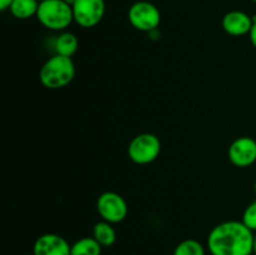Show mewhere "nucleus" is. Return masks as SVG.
<instances>
[{"mask_svg": "<svg viewBox=\"0 0 256 255\" xmlns=\"http://www.w3.org/2000/svg\"><path fill=\"white\" fill-rule=\"evenodd\" d=\"M254 190H255V194H256V180H255V184H254Z\"/></svg>", "mask_w": 256, "mask_h": 255, "instance_id": "20", "label": "nucleus"}, {"mask_svg": "<svg viewBox=\"0 0 256 255\" xmlns=\"http://www.w3.org/2000/svg\"><path fill=\"white\" fill-rule=\"evenodd\" d=\"M92 238L102 245V248H109L116 242V232L112 228V222L105 220L96 222L92 229Z\"/></svg>", "mask_w": 256, "mask_h": 255, "instance_id": "12", "label": "nucleus"}, {"mask_svg": "<svg viewBox=\"0 0 256 255\" xmlns=\"http://www.w3.org/2000/svg\"><path fill=\"white\" fill-rule=\"evenodd\" d=\"M242 222L249 228L252 232H256V200L255 202H250L246 206V209L244 210V214H242Z\"/></svg>", "mask_w": 256, "mask_h": 255, "instance_id": "16", "label": "nucleus"}, {"mask_svg": "<svg viewBox=\"0 0 256 255\" xmlns=\"http://www.w3.org/2000/svg\"><path fill=\"white\" fill-rule=\"evenodd\" d=\"M12 2V0H0V10H2V12H4V10L9 9V6Z\"/></svg>", "mask_w": 256, "mask_h": 255, "instance_id": "18", "label": "nucleus"}, {"mask_svg": "<svg viewBox=\"0 0 256 255\" xmlns=\"http://www.w3.org/2000/svg\"><path fill=\"white\" fill-rule=\"evenodd\" d=\"M128 19L136 30L150 32L159 26L162 15L159 9L152 2L146 0H138L129 8Z\"/></svg>", "mask_w": 256, "mask_h": 255, "instance_id": "5", "label": "nucleus"}, {"mask_svg": "<svg viewBox=\"0 0 256 255\" xmlns=\"http://www.w3.org/2000/svg\"><path fill=\"white\" fill-rule=\"evenodd\" d=\"M162 152V142L159 138L150 132H142L132 138L128 146V156L132 162L146 165L156 160Z\"/></svg>", "mask_w": 256, "mask_h": 255, "instance_id": "4", "label": "nucleus"}, {"mask_svg": "<svg viewBox=\"0 0 256 255\" xmlns=\"http://www.w3.org/2000/svg\"><path fill=\"white\" fill-rule=\"evenodd\" d=\"M38 2H44V0H38Z\"/></svg>", "mask_w": 256, "mask_h": 255, "instance_id": "22", "label": "nucleus"}, {"mask_svg": "<svg viewBox=\"0 0 256 255\" xmlns=\"http://www.w3.org/2000/svg\"><path fill=\"white\" fill-rule=\"evenodd\" d=\"M102 246L94 238L85 236L72 244L70 255H102Z\"/></svg>", "mask_w": 256, "mask_h": 255, "instance_id": "14", "label": "nucleus"}, {"mask_svg": "<svg viewBox=\"0 0 256 255\" xmlns=\"http://www.w3.org/2000/svg\"><path fill=\"white\" fill-rule=\"evenodd\" d=\"M72 8L74 22L85 29L99 24L105 15V0H75Z\"/></svg>", "mask_w": 256, "mask_h": 255, "instance_id": "6", "label": "nucleus"}, {"mask_svg": "<svg viewBox=\"0 0 256 255\" xmlns=\"http://www.w3.org/2000/svg\"><path fill=\"white\" fill-rule=\"evenodd\" d=\"M228 156L235 166H250L256 162V140L250 136L238 138L230 144Z\"/></svg>", "mask_w": 256, "mask_h": 255, "instance_id": "8", "label": "nucleus"}, {"mask_svg": "<svg viewBox=\"0 0 256 255\" xmlns=\"http://www.w3.org/2000/svg\"><path fill=\"white\" fill-rule=\"evenodd\" d=\"M70 252L72 245L68 242V240L62 235L52 232L40 235L32 246L34 255H70Z\"/></svg>", "mask_w": 256, "mask_h": 255, "instance_id": "9", "label": "nucleus"}, {"mask_svg": "<svg viewBox=\"0 0 256 255\" xmlns=\"http://www.w3.org/2000/svg\"><path fill=\"white\" fill-rule=\"evenodd\" d=\"M252 20H254V24H252V30H250L249 36H250V42H252V46L256 49V16L252 18Z\"/></svg>", "mask_w": 256, "mask_h": 255, "instance_id": "17", "label": "nucleus"}, {"mask_svg": "<svg viewBox=\"0 0 256 255\" xmlns=\"http://www.w3.org/2000/svg\"><path fill=\"white\" fill-rule=\"evenodd\" d=\"M252 24H254L252 18L240 10H232V12H226L222 22V29L232 36H242V35L249 34Z\"/></svg>", "mask_w": 256, "mask_h": 255, "instance_id": "10", "label": "nucleus"}, {"mask_svg": "<svg viewBox=\"0 0 256 255\" xmlns=\"http://www.w3.org/2000/svg\"><path fill=\"white\" fill-rule=\"evenodd\" d=\"M36 19L46 29L62 32L74 22L72 8L65 0H44L39 4Z\"/></svg>", "mask_w": 256, "mask_h": 255, "instance_id": "3", "label": "nucleus"}, {"mask_svg": "<svg viewBox=\"0 0 256 255\" xmlns=\"http://www.w3.org/2000/svg\"><path fill=\"white\" fill-rule=\"evenodd\" d=\"M75 76V65L72 58L55 54L49 58L39 72L40 82L52 90L62 89L72 82Z\"/></svg>", "mask_w": 256, "mask_h": 255, "instance_id": "2", "label": "nucleus"}, {"mask_svg": "<svg viewBox=\"0 0 256 255\" xmlns=\"http://www.w3.org/2000/svg\"><path fill=\"white\" fill-rule=\"evenodd\" d=\"M22 255H34V254H22Z\"/></svg>", "mask_w": 256, "mask_h": 255, "instance_id": "21", "label": "nucleus"}, {"mask_svg": "<svg viewBox=\"0 0 256 255\" xmlns=\"http://www.w3.org/2000/svg\"><path fill=\"white\" fill-rule=\"evenodd\" d=\"M79 48V40L72 32H64L55 40V52L62 56L72 58Z\"/></svg>", "mask_w": 256, "mask_h": 255, "instance_id": "13", "label": "nucleus"}, {"mask_svg": "<svg viewBox=\"0 0 256 255\" xmlns=\"http://www.w3.org/2000/svg\"><path fill=\"white\" fill-rule=\"evenodd\" d=\"M172 255H206V250L199 240L185 239L175 246Z\"/></svg>", "mask_w": 256, "mask_h": 255, "instance_id": "15", "label": "nucleus"}, {"mask_svg": "<svg viewBox=\"0 0 256 255\" xmlns=\"http://www.w3.org/2000/svg\"><path fill=\"white\" fill-rule=\"evenodd\" d=\"M252 255H256V232H254V242H252Z\"/></svg>", "mask_w": 256, "mask_h": 255, "instance_id": "19", "label": "nucleus"}, {"mask_svg": "<svg viewBox=\"0 0 256 255\" xmlns=\"http://www.w3.org/2000/svg\"><path fill=\"white\" fill-rule=\"evenodd\" d=\"M40 2L38 0H12L9 10L14 18L19 20H26L36 16Z\"/></svg>", "mask_w": 256, "mask_h": 255, "instance_id": "11", "label": "nucleus"}, {"mask_svg": "<svg viewBox=\"0 0 256 255\" xmlns=\"http://www.w3.org/2000/svg\"><path fill=\"white\" fill-rule=\"evenodd\" d=\"M252 2H256V0H252Z\"/></svg>", "mask_w": 256, "mask_h": 255, "instance_id": "23", "label": "nucleus"}, {"mask_svg": "<svg viewBox=\"0 0 256 255\" xmlns=\"http://www.w3.org/2000/svg\"><path fill=\"white\" fill-rule=\"evenodd\" d=\"M96 210L102 220L116 224L126 218L128 204L124 198L118 192H105L98 198Z\"/></svg>", "mask_w": 256, "mask_h": 255, "instance_id": "7", "label": "nucleus"}, {"mask_svg": "<svg viewBox=\"0 0 256 255\" xmlns=\"http://www.w3.org/2000/svg\"><path fill=\"white\" fill-rule=\"evenodd\" d=\"M252 230L239 220H229L212 228L206 248L212 255H252Z\"/></svg>", "mask_w": 256, "mask_h": 255, "instance_id": "1", "label": "nucleus"}]
</instances>
